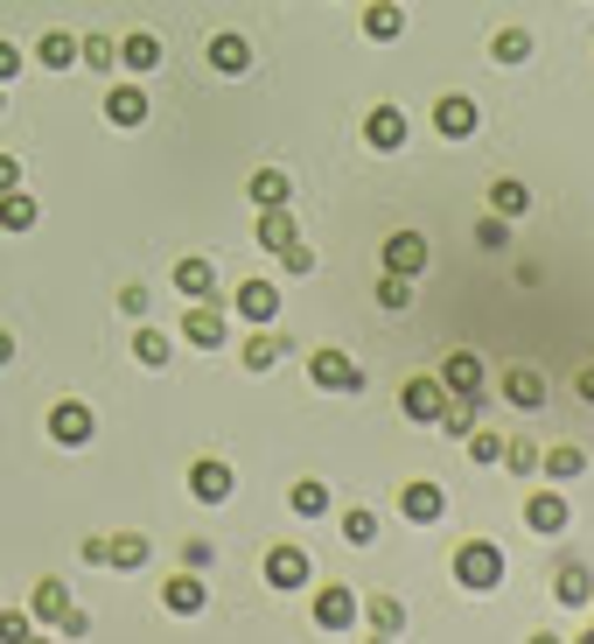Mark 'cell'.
Here are the masks:
<instances>
[{
	"label": "cell",
	"mask_w": 594,
	"mask_h": 644,
	"mask_svg": "<svg viewBox=\"0 0 594 644\" xmlns=\"http://www.w3.org/2000/svg\"><path fill=\"white\" fill-rule=\"evenodd\" d=\"M455 581H462L469 596H490L496 581H504V546L496 540H462L455 546Z\"/></svg>",
	"instance_id": "cell-1"
},
{
	"label": "cell",
	"mask_w": 594,
	"mask_h": 644,
	"mask_svg": "<svg viewBox=\"0 0 594 644\" xmlns=\"http://www.w3.org/2000/svg\"><path fill=\"white\" fill-rule=\"evenodd\" d=\"M266 589H280V596H294V589H309V554L301 546H266Z\"/></svg>",
	"instance_id": "cell-2"
},
{
	"label": "cell",
	"mask_w": 594,
	"mask_h": 644,
	"mask_svg": "<svg viewBox=\"0 0 594 644\" xmlns=\"http://www.w3.org/2000/svg\"><path fill=\"white\" fill-rule=\"evenodd\" d=\"M309 378H315L322 392H363L357 357H343V351H315V357H309Z\"/></svg>",
	"instance_id": "cell-3"
},
{
	"label": "cell",
	"mask_w": 594,
	"mask_h": 644,
	"mask_svg": "<svg viewBox=\"0 0 594 644\" xmlns=\"http://www.w3.org/2000/svg\"><path fill=\"white\" fill-rule=\"evenodd\" d=\"M350 623H357V589L322 581V589H315V631H350Z\"/></svg>",
	"instance_id": "cell-4"
},
{
	"label": "cell",
	"mask_w": 594,
	"mask_h": 644,
	"mask_svg": "<svg viewBox=\"0 0 594 644\" xmlns=\"http://www.w3.org/2000/svg\"><path fill=\"white\" fill-rule=\"evenodd\" d=\"M406 134H413V126H406V112H399V106H371V112H363V141H371L378 155H399Z\"/></svg>",
	"instance_id": "cell-5"
},
{
	"label": "cell",
	"mask_w": 594,
	"mask_h": 644,
	"mask_svg": "<svg viewBox=\"0 0 594 644\" xmlns=\"http://www.w3.org/2000/svg\"><path fill=\"white\" fill-rule=\"evenodd\" d=\"M232 309L253 322V330H266V322H280V288H273V280H238Z\"/></svg>",
	"instance_id": "cell-6"
},
{
	"label": "cell",
	"mask_w": 594,
	"mask_h": 644,
	"mask_svg": "<svg viewBox=\"0 0 594 644\" xmlns=\"http://www.w3.org/2000/svg\"><path fill=\"white\" fill-rule=\"evenodd\" d=\"M475 120H483V112H475L469 91H448V99H434V126H440V141H469V134H475Z\"/></svg>",
	"instance_id": "cell-7"
},
{
	"label": "cell",
	"mask_w": 594,
	"mask_h": 644,
	"mask_svg": "<svg viewBox=\"0 0 594 644\" xmlns=\"http://www.w3.org/2000/svg\"><path fill=\"white\" fill-rule=\"evenodd\" d=\"M399 407H406V421L434 428V421H440V407H448V386H440V378H406V392H399Z\"/></svg>",
	"instance_id": "cell-8"
},
{
	"label": "cell",
	"mask_w": 594,
	"mask_h": 644,
	"mask_svg": "<svg viewBox=\"0 0 594 644\" xmlns=\"http://www.w3.org/2000/svg\"><path fill=\"white\" fill-rule=\"evenodd\" d=\"M525 525H531V533H567V525H573V504L560 498V490H531V498H525Z\"/></svg>",
	"instance_id": "cell-9"
},
{
	"label": "cell",
	"mask_w": 594,
	"mask_h": 644,
	"mask_svg": "<svg viewBox=\"0 0 594 644\" xmlns=\"http://www.w3.org/2000/svg\"><path fill=\"white\" fill-rule=\"evenodd\" d=\"M49 442L85 448V442H91V407H85V400H56V407H49Z\"/></svg>",
	"instance_id": "cell-10"
},
{
	"label": "cell",
	"mask_w": 594,
	"mask_h": 644,
	"mask_svg": "<svg viewBox=\"0 0 594 644\" xmlns=\"http://www.w3.org/2000/svg\"><path fill=\"white\" fill-rule=\"evenodd\" d=\"M189 490H197L203 504H232V490H238V477H232V463H217V456H203L197 469H189Z\"/></svg>",
	"instance_id": "cell-11"
},
{
	"label": "cell",
	"mask_w": 594,
	"mask_h": 644,
	"mask_svg": "<svg viewBox=\"0 0 594 644\" xmlns=\"http://www.w3.org/2000/svg\"><path fill=\"white\" fill-rule=\"evenodd\" d=\"M378 259H385V274H406L413 280V274H427V238H419V232H392Z\"/></svg>",
	"instance_id": "cell-12"
},
{
	"label": "cell",
	"mask_w": 594,
	"mask_h": 644,
	"mask_svg": "<svg viewBox=\"0 0 594 644\" xmlns=\"http://www.w3.org/2000/svg\"><path fill=\"white\" fill-rule=\"evenodd\" d=\"M161 602H168L176 617H203L210 589H203V575H197V567H189V575H168V581H161Z\"/></svg>",
	"instance_id": "cell-13"
},
{
	"label": "cell",
	"mask_w": 594,
	"mask_h": 644,
	"mask_svg": "<svg viewBox=\"0 0 594 644\" xmlns=\"http://www.w3.org/2000/svg\"><path fill=\"white\" fill-rule=\"evenodd\" d=\"M434 378H440L448 392H469V400H483V357H475V351H455Z\"/></svg>",
	"instance_id": "cell-14"
},
{
	"label": "cell",
	"mask_w": 594,
	"mask_h": 644,
	"mask_svg": "<svg viewBox=\"0 0 594 644\" xmlns=\"http://www.w3.org/2000/svg\"><path fill=\"white\" fill-rule=\"evenodd\" d=\"M182 336H189V344H197V351H217L224 336H232V322H224L217 309H210V301H197V309L182 315Z\"/></svg>",
	"instance_id": "cell-15"
},
{
	"label": "cell",
	"mask_w": 594,
	"mask_h": 644,
	"mask_svg": "<svg viewBox=\"0 0 594 644\" xmlns=\"http://www.w3.org/2000/svg\"><path fill=\"white\" fill-rule=\"evenodd\" d=\"M399 511H406L413 525H434L440 511H448V490H440V484H406V490H399Z\"/></svg>",
	"instance_id": "cell-16"
},
{
	"label": "cell",
	"mask_w": 594,
	"mask_h": 644,
	"mask_svg": "<svg viewBox=\"0 0 594 644\" xmlns=\"http://www.w3.org/2000/svg\"><path fill=\"white\" fill-rule=\"evenodd\" d=\"M552 602H560V610H581V602H594V575H587V560H567L560 575H552Z\"/></svg>",
	"instance_id": "cell-17"
},
{
	"label": "cell",
	"mask_w": 594,
	"mask_h": 644,
	"mask_svg": "<svg viewBox=\"0 0 594 644\" xmlns=\"http://www.w3.org/2000/svg\"><path fill=\"white\" fill-rule=\"evenodd\" d=\"M105 120L112 126H147V91L141 85H112L105 91Z\"/></svg>",
	"instance_id": "cell-18"
},
{
	"label": "cell",
	"mask_w": 594,
	"mask_h": 644,
	"mask_svg": "<svg viewBox=\"0 0 594 644\" xmlns=\"http://www.w3.org/2000/svg\"><path fill=\"white\" fill-rule=\"evenodd\" d=\"M210 70H224V78H238V70H253V43L245 35H210Z\"/></svg>",
	"instance_id": "cell-19"
},
{
	"label": "cell",
	"mask_w": 594,
	"mask_h": 644,
	"mask_svg": "<svg viewBox=\"0 0 594 644\" xmlns=\"http://www.w3.org/2000/svg\"><path fill=\"white\" fill-rule=\"evenodd\" d=\"M363 35H371V43H399V35H406L399 0H371V8H363Z\"/></svg>",
	"instance_id": "cell-20"
},
{
	"label": "cell",
	"mask_w": 594,
	"mask_h": 644,
	"mask_svg": "<svg viewBox=\"0 0 594 644\" xmlns=\"http://www.w3.org/2000/svg\"><path fill=\"white\" fill-rule=\"evenodd\" d=\"M301 232H294V211H287V203H273V211H259V245H266V253H287V245H294Z\"/></svg>",
	"instance_id": "cell-21"
},
{
	"label": "cell",
	"mask_w": 594,
	"mask_h": 644,
	"mask_svg": "<svg viewBox=\"0 0 594 644\" xmlns=\"http://www.w3.org/2000/svg\"><path fill=\"white\" fill-rule=\"evenodd\" d=\"M245 197H253L259 211H273V203H294V182H287V168H259V176L245 182Z\"/></svg>",
	"instance_id": "cell-22"
},
{
	"label": "cell",
	"mask_w": 594,
	"mask_h": 644,
	"mask_svg": "<svg viewBox=\"0 0 594 644\" xmlns=\"http://www.w3.org/2000/svg\"><path fill=\"white\" fill-rule=\"evenodd\" d=\"M546 392H552V386H546L539 371H504V400H511V407L539 413V407H546Z\"/></svg>",
	"instance_id": "cell-23"
},
{
	"label": "cell",
	"mask_w": 594,
	"mask_h": 644,
	"mask_svg": "<svg viewBox=\"0 0 594 644\" xmlns=\"http://www.w3.org/2000/svg\"><path fill=\"white\" fill-rule=\"evenodd\" d=\"M176 288L189 301H210L217 295V267H210V259H176Z\"/></svg>",
	"instance_id": "cell-24"
},
{
	"label": "cell",
	"mask_w": 594,
	"mask_h": 644,
	"mask_svg": "<svg viewBox=\"0 0 594 644\" xmlns=\"http://www.w3.org/2000/svg\"><path fill=\"white\" fill-rule=\"evenodd\" d=\"M64 610H70V589H64L56 575H43V581H35V602H29V617H35V623H56Z\"/></svg>",
	"instance_id": "cell-25"
},
{
	"label": "cell",
	"mask_w": 594,
	"mask_h": 644,
	"mask_svg": "<svg viewBox=\"0 0 594 644\" xmlns=\"http://www.w3.org/2000/svg\"><path fill=\"white\" fill-rule=\"evenodd\" d=\"M147 554H155V546H147L141 533H120V540H105V567H120V575H133V567H147Z\"/></svg>",
	"instance_id": "cell-26"
},
{
	"label": "cell",
	"mask_w": 594,
	"mask_h": 644,
	"mask_svg": "<svg viewBox=\"0 0 594 644\" xmlns=\"http://www.w3.org/2000/svg\"><path fill=\"white\" fill-rule=\"evenodd\" d=\"M238 357H245V371H273L280 357H287V344L273 336V322H266V330H259V336H253V344H245Z\"/></svg>",
	"instance_id": "cell-27"
},
{
	"label": "cell",
	"mask_w": 594,
	"mask_h": 644,
	"mask_svg": "<svg viewBox=\"0 0 594 644\" xmlns=\"http://www.w3.org/2000/svg\"><path fill=\"white\" fill-rule=\"evenodd\" d=\"M539 469H546L552 484H573V477H581V469H587V456H581V448H573V442H560V448H546V456H539Z\"/></svg>",
	"instance_id": "cell-28"
},
{
	"label": "cell",
	"mask_w": 594,
	"mask_h": 644,
	"mask_svg": "<svg viewBox=\"0 0 594 644\" xmlns=\"http://www.w3.org/2000/svg\"><path fill=\"white\" fill-rule=\"evenodd\" d=\"M490 211H496V218H525V211H531V189H525V182H511V176H504V182H490Z\"/></svg>",
	"instance_id": "cell-29"
},
{
	"label": "cell",
	"mask_w": 594,
	"mask_h": 644,
	"mask_svg": "<svg viewBox=\"0 0 594 644\" xmlns=\"http://www.w3.org/2000/svg\"><path fill=\"white\" fill-rule=\"evenodd\" d=\"M120 64H126V70H155V64H161V35H147V29L126 35V43H120Z\"/></svg>",
	"instance_id": "cell-30"
},
{
	"label": "cell",
	"mask_w": 594,
	"mask_h": 644,
	"mask_svg": "<svg viewBox=\"0 0 594 644\" xmlns=\"http://www.w3.org/2000/svg\"><path fill=\"white\" fill-rule=\"evenodd\" d=\"M35 224V197L29 189H8V197H0V232H29Z\"/></svg>",
	"instance_id": "cell-31"
},
{
	"label": "cell",
	"mask_w": 594,
	"mask_h": 644,
	"mask_svg": "<svg viewBox=\"0 0 594 644\" xmlns=\"http://www.w3.org/2000/svg\"><path fill=\"white\" fill-rule=\"evenodd\" d=\"M35 56H43V64H49V70H70V64H78V35H64V29H49V35H43V43H35Z\"/></svg>",
	"instance_id": "cell-32"
},
{
	"label": "cell",
	"mask_w": 594,
	"mask_h": 644,
	"mask_svg": "<svg viewBox=\"0 0 594 644\" xmlns=\"http://www.w3.org/2000/svg\"><path fill=\"white\" fill-rule=\"evenodd\" d=\"M490 56H496V64H525V56H531V35H525V29H496V35H490Z\"/></svg>",
	"instance_id": "cell-33"
},
{
	"label": "cell",
	"mask_w": 594,
	"mask_h": 644,
	"mask_svg": "<svg viewBox=\"0 0 594 644\" xmlns=\"http://www.w3.org/2000/svg\"><path fill=\"white\" fill-rule=\"evenodd\" d=\"M133 357H141V365H147V371H161V365H168V357H176V344H168V336H161V330H141V336H133Z\"/></svg>",
	"instance_id": "cell-34"
},
{
	"label": "cell",
	"mask_w": 594,
	"mask_h": 644,
	"mask_svg": "<svg viewBox=\"0 0 594 644\" xmlns=\"http://www.w3.org/2000/svg\"><path fill=\"white\" fill-rule=\"evenodd\" d=\"M371 631L399 637V631H406V602H399V596H371Z\"/></svg>",
	"instance_id": "cell-35"
},
{
	"label": "cell",
	"mask_w": 594,
	"mask_h": 644,
	"mask_svg": "<svg viewBox=\"0 0 594 644\" xmlns=\"http://www.w3.org/2000/svg\"><path fill=\"white\" fill-rule=\"evenodd\" d=\"M294 511H301V519H322V511H329V484H322V477H301V484H294Z\"/></svg>",
	"instance_id": "cell-36"
},
{
	"label": "cell",
	"mask_w": 594,
	"mask_h": 644,
	"mask_svg": "<svg viewBox=\"0 0 594 644\" xmlns=\"http://www.w3.org/2000/svg\"><path fill=\"white\" fill-rule=\"evenodd\" d=\"M539 456H546V448H539V442H525V434H517V442H504L511 477H539Z\"/></svg>",
	"instance_id": "cell-37"
},
{
	"label": "cell",
	"mask_w": 594,
	"mask_h": 644,
	"mask_svg": "<svg viewBox=\"0 0 594 644\" xmlns=\"http://www.w3.org/2000/svg\"><path fill=\"white\" fill-rule=\"evenodd\" d=\"M378 309L406 315V309H413V280H406V274H385V280H378Z\"/></svg>",
	"instance_id": "cell-38"
},
{
	"label": "cell",
	"mask_w": 594,
	"mask_h": 644,
	"mask_svg": "<svg viewBox=\"0 0 594 644\" xmlns=\"http://www.w3.org/2000/svg\"><path fill=\"white\" fill-rule=\"evenodd\" d=\"M343 540H350V546H371V540H378V511H363V504L343 511Z\"/></svg>",
	"instance_id": "cell-39"
},
{
	"label": "cell",
	"mask_w": 594,
	"mask_h": 644,
	"mask_svg": "<svg viewBox=\"0 0 594 644\" xmlns=\"http://www.w3.org/2000/svg\"><path fill=\"white\" fill-rule=\"evenodd\" d=\"M78 56H85L91 70H112V64H120V43H112V35H85V43H78Z\"/></svg>",
	"instance_id": "cell-40"
},
{
	"label": "cell",
	"mask_w": 594,
	"mask_h": 644,
	"mask_svg": "<svg viewBox=\"0 0 594 644\" xmlns=\"http://www.w3.org/2000/svg\"><path fill=\"white\" fill-rule=\"evenodd\" d=\"M462 442H469V456H475V463H504V434H490V428H469Z\"/></svg>",
	"instance_id": "cell-41"
},
{
	"label": "cell",
	"mask_w": 594,
	"mask_h": 644,
	"mask_svg": "<svg viewBox=\"0 0 594 644\" xmlns=\"http://www.w3.org/2000/svg\"><path fill=\"white\" fill-rule=\"evenodd\" d=\"M35 637V617L29 610H0V644H29Z\"/></svg>",
	"instance_id": "cell-42"
},
{
	"label": "cell",
	"mask_w": 594,
	"mask_h": 644,
	"mask_svg": "<svg viewBox=\"0 0 594 644\" xmlns=\"http://www.w3.org/2000/svg\"><path fill=\"white\" fill-rule=\"evenodd\" d=\"M475 245H483V253H504V245H511V224H504V218H483V224H475Z\"/></svg>",
	"instance_id": "cell-43"
},
{
	"label": "cell",
	"mask_w": 594,
	"mask_h": 644,
	"mask_svg": "<svg viewBox=\"0 0 594 644\" xmlns=\"http://www.w3.org/2000/svg\"><path fill=\"white\" fill-rule=\"evenodd\" d=\"M280 259H287V274H315V253H309V245H301V238H294V245H287V253H280Z\"/></svg>",
	"instance_id": "cell-44"
},
{
	"label": "cell",
	"mask_w": 594,
	"mask_h": 644,
	"mask_svg": "<svg viewBox=\"0 0 594 644\" xmlns=\"http://www.w3.org/2000/svg\"><path fill=\"white\" fill-rule=\"evenodd\" d=\"M56 631H64V637H85V631H91V617L78 610V602H70V610H64V617H56Z\"/></svg>",
	"instance_id": "cell-45"
},
{
	"label": "cell",
	"mask_w": 594,
	"mask_h": 644,
	"mask_svg": "<svg viewBox=\"0 0 594 644\" xmlns=\"http://www.w3.org/2000/svg\"><path fill=\"white\" fill-rule=\"evenodd\" d=\"M14 78H22V49L0 43V85H14Z\"/></svg>",
	"instance_id": "cell-46"
},
{
	"label": "cell",
	"mask_w": 594,
	"mask_h": 644,
	"mask_svg": "<svg viewBox=\"0 0 594 644\" xmlns=\"http://www.w3.org/2000/svg\"><path fill=\"white\" fill-rule=\"evenodd\" d=\"M8 189H22V162H14V155H0V197H8Z\"/></svg>",
	"instance_id": "cell-47"
},
{
	"label": "cell",
	"mask_w": 594,
	"mask_h": 644,
	"mask_svg": "<svg viewBox=\"0 0 594 644\" xmlns=\"http://www.w3.org/2000/svg\"><path fill=\"white\" fill-rule=\"evenodd\" d=\"M182 560L189 567H210V540H182Z\"/></svg>",
	"instance_id": "cell-48"
},
{
	"label": "cell",
	"mask_w": 594,
	"mask_h": 644,
	"mask_svg": "<svg viewBox=\"0 0 594 644\" xmlns=\"http://www.w3.org/2000/svg\"><path fill=\"white\" fill-rule=\"evenodd\" d=\"M573 392H581V400H587V407H594V365H587V371H581V378H573Z\"/></svg>",
	"instance_id": "cell-49"
},
{
	"label": "cell",
	"mask_w": 594,
	"mask_h": 644,
	"mask_svg": "<svg viewBox=\"0 0 594 644\" xmlns=\"http://www.w3.org/2000/svg\"><path fill=\"white\" fill-rule=\"evenodd\" d=\"M0 365H14V336L8 330H0Z\"/></svg>",
	"instance_id": "cell-50"
},
{
	"label": "cell",
	"mask_w": 594,
	"mask_h": 644,
	"mask_svg": "<svg viewBox=\"0 0 594 644\" xmlns=\"http://www.w3.org/2000/svg\"><path fill=\"white\" fill-rule=\"evenodd\" d=\"M531 644H567V637H552V631H539V637H531Z\"/></svg>",
	"instance_id": "cell-51"
},
{
	"label": "cell",
	"mask_w": 594,
	"mask_h": 644,
	"mask_svg": "<svg viewBox=\"0 0 594 644\" xmlns=\"http://www.w3.org/2000/svg\"><path fill=\"white\" fill-rule=\"evenodd\" d=\"M363 644H392V637H385V631H371V637H363Z\"/></svg>",
	"instance_id": "cell-52"
},
{
	"label": "cell",
	"mask_w": 594,
	"mask_h": 644,
	"mask_svg": "<svg viewBox=\"0 0 594 644\" xmlns=\"http://www.w3.org/2000/svg\"><path fill=\"white\" fill-rule=\"evenodd\" d=\"M0 112H8V91H0Z\"/></svg>",
	"instance_id": "cell-53"
},
{
	"label": "cell",
	"mask_w": 594,
	"mask_h": 644,
	"mask_svg": "<svg viewBox=\"0 0 594 644\" xmlns=\"http://www.w3.org/2000/svg\"><path fill=\"white\" fill-rule=\"evenodd\" d=\"M29 644H49V637H29Z\"/></svg>",
	"instance_id": "cell-54"
},
{
	"label": "cell",
	"mask_w": 594,
	"mask_h": 644,
	"mask_svg": "<svg viewBox=\"0 0 594 644\" xmlns=\"http://www.w3.org/2000/svg\"><path fill=\"white\" fill-rule=\"evenodd\" d=\"M581 644H594V631H587V637H581Z\"/></svg>",
	"instance_id": "cell-55"
}]
</instances>
